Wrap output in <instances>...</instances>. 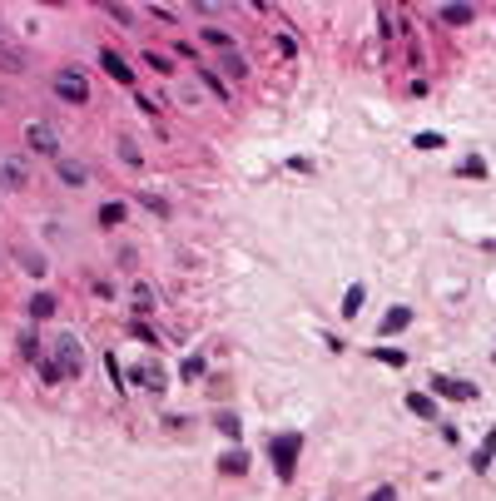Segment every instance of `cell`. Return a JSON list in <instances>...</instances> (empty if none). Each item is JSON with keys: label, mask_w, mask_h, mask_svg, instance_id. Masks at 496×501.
Masks as SVG:
<instances>
[{"label": "cell", "mask_w": 496, "mask_h": 501, "mask_svg": "<svg viewBox=\"0 0 496 501\" xmlns=\"http://www.w3.org/2000/svg\"><path fill=\"white\" fill-rule=\"evenodd\" d=\"M40 378H45V383H60V378H65V368H60V363H45V368H40Z\"/></svg>", "instance_id": "27"}, {"label": "cell", "mask_w": 496, "mask_h": 501, "mask_svg": "<svg viewBox=\"0 0 496 501\" xmlns=\"http://www.w3.org/2000/svg\"><path fill=\"white\" fill-rule=\"evenodd\" d=\"M134 308H139V313H149V308H154V293H149L144 283H134Z\"/></svg>", "instance_id": "25"}, {"label": "cell", "mask_w": 496, "mask_h": 501, "mask_svg": "<svg viewBox=\"0 0 496 501\" xmlns=\"http://www.w3.org/2000/svg\"><path fill=\"white\" fill-rule=\"evenodd\" d=\"M55 95H60L65 104H85V100H90V80H85V70H75V65L60 70V75H55Z\"/></svg>", "instance_id": "3"}, {"label": "cell", "mask_w": 496, "mask_h": 501, "mask_svg": "<svg viewBox=\"0 0 496 501\" xmlns=\"http://www.w3.org/2000/svg\"><path fill=\"white\" fill-rule=\"evenodd\" d=\"M472 15H477L472 5H442V20H447V25H467Z\"/></svg>", "instance_id": "19"}, {"label": "cell", "mask_w": 496, "mask_h": 501, "mask_svg": "<svg viewBox=\"0 0 496 501\" xmlns=\"http://www.w3.org/2000/svg\"><path fill=\"white\" fill-rule=\"evenodd\" d=\"M99 223H104V228L124 223V203H104V208H99Z\"/></svg>", "instance_id": "22"}, {"label": "cell", "mask_w": 496, "mask_h": 501, "mask_svg": "<svg viewBox=\"0 0 496 501\" xmlns=\"http://www.w3.org/2000/svg\"><path fill=\"white\" fill-rule=\"evenodd\" d=\"M15 263H20L30 278H45V273H50V268H45V253L30 248V243H15Z\"/></svg>", "instance_id": "7"}, {"label": "cell", "mask_w": 496, "mask_h": 501, "mask_svg": "<svg viewBox=\"0 0 496 501\" xmlns=\"http://www.w3.org/2000/svg\"><path fill=\"white\" fill-rule=\"evenodd\" d=\"M492 457H496V427L487 432V442L477 447V457H472V472H487V467H492Z\"/></svg>", "instance_id": "13"}, {"label": "cell", "mask_w": 496, "mask_h": 501, "mask_svg": "<svg viewBox=\"0 0 496 501\" xmlns=\"http://www.w3.org/2000/svg\"><path fill=\"white\" fill-rule=\"evenodd\" d=\"M129 388H144V393H164V388H169V378H164V368H159L154 358H144V363H134V368H129Z\"/></svg>", "instance_id": "5"}, {"label": "cell", "mask_w": 496, "mask_h": 501, "mask_svg": "<svg viewBox=\"0 0 496 501\" xmlns=\"http://www.w3.org/2000/svg\"><path fill=\"white\" fill-rule=\"evenodd\" d=\"M407 412H417V417H437V402L427 398V393H407Z\"/></svg>", "instance_id": "18"}, {"label": "cell", "mask_w": 496, "mask_h": 501, "mask_svg": "<svg viewBox=\"0 0 496 501\" xmlns=\"http://www.w3.org/2000/svg\"><path fill=\"white\" fill-rule=\"evenodd\" d=\"M99 65H104V70H109L119 85H134V70L124 65V55H114V50H99Z\"/></svg>", "instance_id": "9"}, {"label": "cell", "mask_w": 496, "mask_h": 501, "mask_svg": "<svg viewBox=\"0 0 496 501\" xmlns=\"http://www.w3.org/2000/svg\"><path fill=\"white\" fill-rule=\"evenodd\" d=\"M20 358H25V363H35V358H40V348H35V333H25V338H20Z\"/></svg>", "instance_id": "26"}, {"label": "cell", "mask_w": 496, "mask_h": 501, "mask_svg": "<svg viewBox=\"0 0 496 501\" xmlns=\"http://www.w3.org/2000/svg\"><path fill=\"white\" fill-rule=\"evenodd\" d=\"M218 70H223V75H233V80H243V75H248V60L228 50V55H218Z\"/></svg>", "instance_id": "16"}, {"label": "cell", "mask_w": 496, "mask_h": 501, "mask_svg": "<svg viewBox=\"0 0 496 501\" xmlns=\"http://www.w3.org/2000/svg\"><path fill=\"white\" fill-rule=\"evenodd\" d=\"M407 323H412V308L397 303V308H388V318H383V333H402Z\"/></svg>", "instance_id": "15"}, {"label": "cell", "mask_w": 496, "mask_h": 501, "mask_svg": "<svg viewBox=\"0 0 496 501\" xmlns=\"http://www.w3.org/2000/svg\"><path fill=\"white\" fill-rule=\"evenodd\" d=\"M432 393H437V398H452V402H472L477 398V383H467V378H442V373H437V378H432Z\"/></svg>", "instance_id": "6"}, {"label": "cell", "mask_w": 496, "mask_h": 501, "mask_svg": "<svg viewBox=\"0 0 496 501\" xmlns=\"http://www.w3.org/2000/svg\"><path fill=\"white\" fill-rule=\"evenodd\" d=\"M0 179H5V189H20V184L30 179L25 159H0Z\"/></svg>", "instance_id": "10"}, {"label": "cell", "mask_w": 496, "mask_h": 501, "mask_svg": "<svg viewBox=\"0 0 496 501\" xmlns=\"http://www.w3.org/2000/svg\"><path fill=\"white\" fill-rule=\"evenodd\" d=\"M55 308H60V298H55V293H35V298H30V318H35V323H45V318H55Z\"/></svg>", "instance_id": "12"}, {"label": "cell", "mask_w": 496, "mask_h": 501, "mask_svg": "<svg viewBox=\"0 0 496 501\" xmlns=\"http://www.w3.org/2000/svg\"><path fill=\"white\" fill-rule=\"evenodd\" d=\"M213 427H218V432H223L228 442L238 437V417H233V412H218V417H213Z\"/></svg>", "instance_id": "23"}, {"label": "cell", "mask_w": 496, "mask_h": 501, "mask_svg": "<svg viewBox=\"0 0 496 501\" xmlns=\"http://www.w3.org/2000/svg\"><path fill=\"white\" fill-rule=\"evenodd\" d=\"M198 40H203L208 50H218V55H228V50H233V35H228V30H218V25H208V30H198Z\"/></svg>", "instance_id": "11"}, {"label": "cell", "mask_w": 496, "mask_h": 501, "mask_svg": "<svg viewBox=\"0 0 496 501\" xmlns=\"http://www.w3.org/2000/svg\"><path fill=\"white\" fill-rule=\"evenodd\" d=\"M412 144H417V149H442V144H447V139H442V134H437V129H427V134H417V139H412Z\"/></svg>", "instance_id": "24"}, {"label": "cell", "mask_w": 496, "mask_h": 501, "mask_svg": "<svg viewBox=\"0 0 496 501\" xmlns=\"http://www.w3.org/2000/svg\"><path fill=\"white\" fill-rule=\"evenodd\" d=\"M55 353H60L55 363L65 368V378H80V373H85V348H80V338H75V333H60Z\"/></svg>", "instance_id": "4"}, {"label": "cell", "mask_w": 496, "mask_h": 501, "mask_svg": "<svg viewBox=\"0 0 496 501\" xmlns=\"http://www.w3.org/2000/svg\"><path fill=\"white\" fill-rule=\"evenodd\" d=\"M363 298H368V288H363V283H353V288L343 293V318H358V313H363Z\"/></svg>", "instance_id": "14"}, {"label": "cell", "mask_w": 496, "mask_h": 501, "mask_svg": "<svg viewBox=\"0 0 496 501\" xmlns=\"http://www.w3.org/2000/svg\"><path fill=\"white\" fill-rule=\"evenodd\" d=\"M25 149H30V154H50V159H60V134H55L45 119H30V124H25Z\"/></svg>", "instance_id": "2"}, {"label": "cell", "mask_w": 496, "mask_h": 501, "mask_svg": "<svg viewBox=\"0 0 496 501\" xmlns=\"http://www.w3.org/2000/svg\"><path fill=\"white\" fill-rule=\"evenodd\" d=\"M119 159H124V164H139V159H144V154H139V144H134L129 134H119Z\"/></svg>", "instance_id": "21"}, {"label": "cell", "mask_w": 496, "mask_h": 501, "mask_svg": "<svg viewBox=\"0 0 496 501\" xmlns=\"http://www.w3.org/2000/svg\"><path fill=\"white\" fill-rule=\"evenodd\" d=\"M198 75H203V85H208V90H213L218 100H223V85H218V75H213V70H198Z\"/></svg>", "instance_id": "29"}, {"label": "cell", "mask_w": 496, "mask_h": 501, "mask_svg": "<svg viewBox=\"0 0 496 501\" xmlns=\"http://www.w3.org/2000/svg\"><path fill=\"white\" fill-rule=\"evenodd\" d=\"M0 65H10V70L20 65V55H10V50H5V25H0Z\"/></svg>", "instance_id": "28"}, {"label": "cell", "mask_w": 496, "mask_h": 501, "mask_svg": "<svg viewBox=\"0 0 496 501\" xmlns=\"http://www.w3.org/2000/svg\"><path fill=\"white\" fill-rule=\"evenodd\" d=\"M373 358H378V363H388V368H407V353H402V348H378Z\"/></svg>", "instance_id": "20"}, {"label": "cell", "mask_w": 496, "mask_h": 501, "mask_svg": "<svg viewBox=\"0 0 496 501\" xmlns=\"http://www.w3.org/2000/svg\"><path fill=\"white\" fill-rule=\"evenodd\" d=\"M368 501H397V492H393V487H378V492H373Z\"/></svg>", "instance_id": "30"}, {"label": "cell", "mask_w": 496, "mask_h": 501, "mask_svg": "<svg viewBox=\"0 0 496 501\" xmlns=\"http://www.w3.org/2000/svg\"><path fill=\"white\" fill-rule=\"evenodd\" d=\"M218 472H223V477H238V472H248V452H228V457H218Z\"/></svg>", "instance_id": "17"}, {"label": "cell", "mask_w": 496, "mask_h": 501, "mask_svg": "<svg viewBox=\"0 0 496 501\" xmlns=\"http://www.w3.org/2000/svg\"><path fill=\"white\" fill-rule=\"evenodd\" d=\"M298 452H303V437H298V432H278V437L268 442V457H273V472H278V482H293Z\"/></svg>", "instance_id": "1"}, {"label": "cell", "mask_w": 496, "mask_h": 501, "mask_svg": "<svg viewBox=\"0 0 496 501\" xmlns=\"http://www.w3.org/2000/svg\"><path fill=\"white\" fill-rule=\"evenodd\" d=\"M55 174H60L70 189H85V184H90V169H85V164H75V159H65V154L55 159Z\"/></svg>", "instance_id": "8"}]
</instances>
